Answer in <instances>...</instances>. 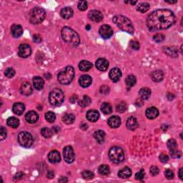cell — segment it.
Returning <instances> with one entry per match:
<instances>
[{
	"label": "cell",
	"mask_w": 183,
	"mask_h": 183,
	"mask_svg": "<svg viewBox=\"0 0 183 183\" xmlns=\"http://www.w3.org/2000/svg\"><path fill=\"white\" fill-rule=\"evenodd\" d=\"M34 87L37 90H41L45 85V80L40 77H35L33 79Z\"/></svg>",
	"instance_id": "27"
},
{
	"label": "cell",
	"mask_w": 183,
	"mask_h": 183,
	"mask_svg": "<svg viewBox=\"0 0 183 183\" xmlns=\"http://www.w3.org/2000/svg\"><path fill=\"white\" fill-rule=\"evenodd\" d=\"M7 135V130L6 128H5L4 127H1L0 128V140L2 141L6 139Z\"/></svg>",
	"instance_id": "48"
},
{
	"label": "cell",
	"mask_w": 183,
	"mask_h": 183,
	"mask_svg": "<svg viewBox=\"0 0 183 183\" xmlns=\"http://www.w3.org/2000/svg\"><path fill=\"white\" fill-rule=\"evenodd\" d=\"M18 142L23 148H30L33 144V137L30 133L25 131L20 132L18 135Z\"/></svg>",
	"instance_id": "8"
},
{
	"label": "cell",
	"mask_w": 183,
	"mask_h": 183,
	"mask_svg": "<svg viewBox=\"0 0 183 183\" xmlns=\"http://www.w3.org/2000/svg\"><path fill=\"white\" fill-rule=\"evenodd\" d=\"M130 47H132V49H134V50H138V49H140V43H139L137 41L132 40L130 42Z\"/></svg>",
	"instance_id": "51"
},
{
	"label": "cell",
	"mask_w": 183,
	"mask_h": 183,
	"mask_svg": "<svg viewBox=\"0 0 183 183\" xmlns=\"http://www.w3.org/2000/svg\"><path fill=\"white\" fill-rule=\"evenodd\" d=\"M82 178L85 179V180H92L95 177L94 173L89 170H85L84 172H82Z\"/></svg>",
	"instance_id": "43"
},
{
	"label": "cell",
	"mask_w": 183,
	"mask_h": 183,
	"mask_svg": "<svg viewBox=\"0 0 183 183\" xmlns=\"http://www.w3.org/2000/svg\"><path fill=\"white\" fill-rule=\"evenodd\" d=\"M107 124L111 128H117L120 126L121 125V119L118 116H112L109 117Z\"/></svg>",
	"instance_id": "17"
},
{
	"label": "cell",
	"mask_w": 183,
	"mask_h": 183,
	"mask_svg": "<svg viewBox=\"0 0 183 183\" xmlns=\"http://www.w3.org/2000/svg\"><path fill=\"white\" fill-rule=\"evenodd\" d=\"M92 67V64L90 62L82 60L79 64V68L82 72H87Z\"/></svg>",
	"instance_id": "30"
},
{
	"label": "cell",
	"mask_w": 183,
	"mask_h": 183,
	"mask_svg": "<svg viewBox=\"0 0 183 183\" xmlns=\"http://www.w3.org/2000/svg\"><path fill=\"white\" fill-rule=\"evenodd\" d=\"M150 6L148 3L147 2H143L141 3L137 6V10L138 12H140V13H145L146 12H148L149 9H150Z\"/></svg>",
	"instance_id": "37"
},
{
	"label": "cell",
	"mask_w": 183,
	"mask_h": 183,
	"mask_svg": "<svg viewBox=\"0 0 183 183\" xmlns=\"http://www.w3.org/2000/svg\"><path fill=\"white\" fill-rule=\"evenodd\" d=\"M109 77L111 79V80H112L114 82H117L122 77V72L119 68L115 67V68H113L109 71Z\"/></svg>",
	"instance_id": "12"
},
{
	"label": "cell",
	"mask_w": 183,
	"mask_h": 183,
	"mask_svg": "<svg viewBox=\"0 0 183 183\" xmlns=\"http://www.w3.org/2000/svg\"><path fill=\"white\" fill-rule=\"evenodd\" d=\"M23 176H24V174L22 172H18L17 174H16V175L15 176V180H19V179L23 178Z\"/></svg>",
	"instance_id": "57"
},
{
	"label": "cell",
	"mask_w": 183,
	"mask_h": 183,
	"mask_svg": "<svg viewBox=\"0 0 183 183\" xmlns=\"http://www.w3.org/2000/svg\"><path fill=\"white\" fill-rule=\"evenodd\" d=\"M62 121L67 125L72 124L75 121V115L73 114H65L62 117Z\"/></svg>",
	"instance_id": "33"
},
{
	"label": "cell",
	"mask_w": 183,
	"mask_h": 183,
	"mask_svg": "<svg viewBox=\"0 0 183 183\" xmlns=\"http://www.w3.org/2000/svg\"><path fill=\"white\" fill-rule=\"evenodd\" d=\"M127 108V106L126 102H120V104L117 105V106L116 107V110H117V112L122 113V112H125V111H126Z\"/></svg>",
	"instance_id": "44"
},
{
	"label": "cell",
	"mask_w": 183,
	"mask_h": 183,
	"mask_svg": "<svg viewBox=\"0 0 183 183\" xmlns=\"http://www.w3.org/2000/svg\"><path fill=\"white\" fill-rule=\"evenodd\" d=\"M160 172L157 166H152L150 168V173L152 176H156L158 175Z\"/></svg>",
	"instance_id": "53"
},
{
	"label": "cell",
	"mask_w": 183,
	"mask_h": 183,
	"mask_svg": "<svg viewBox=\"0 0 183 183\" xmlns=\"http://www.w3.org/2000/svg\"><path fill=\"white\" fill-rule=\"evenodd\" d=\"M53 131L51 129L48 128V127H44V128L42 129L41 130V134L45 138H49L52 136L53 135Z\"/></svg>",
	"instance_id": "39"
},
{
	"label": "cell",
	"mask_w": 183,
	"mask_h": 183,
	"mask_svg": "<svg viewBox=\"0 0 183 183\" xmlns=\"http://www.w3.org/2000/svg\"><path fill=\"white\" fill-rule=\"evenodd\" d=\"M182 168H180V170H179V178H180L181 180H182L183 179V176H182Z\"/></svg>",
	"instance_id": "61"
},
{
	"label": "cell",
	"mask_w": 183,
	"mask_h": 183,
	"mask_svg": "<svg viewBox=\"0 0 183 183\" xmlns=\"http://www.w3.org/2000/svg\"><path fill=\"white\" fill-rule=\"evenodd\" d=\"M77 100V95H73V96L70 98V102L72 103H75Z\"/></svg>",
	"instance_id": "59"
},
{
	"label": "cell",
	"mask_w": 183,
	"mask_h": 183,
	"mask_svg": "<svg viewBox=\"0 0 183 183\" xmlns=\"http://www.w3.org/2000/svg\"><path fill=\"white\" fill-rule=\"evenodd\" d=\"M159 159H160V160L161 162L163 163H165L168 162L169 160V157L166 154H164V153H162V154H160V156H159Z\"/></svg>",
	"instance_id": "54"
},
{
	"label": "cell",
	"mask_w": 183,
	"mask_h": 183,
	"mask_svg": "<svg viewBox=\"0 0 183 183\" xmlns=\"http://www.w3.org/2000/svg\"><path fill=\"white\" fill-rule=\"evenodd\" d=\"M39 119V115L35 111H29L25 115V120L30 124H35Z\"/></svg>",
	"instance_id": "16"
},
{
	"label": "cell",
	"mask_w": 183,
	"mask_h": 183,
	"mask_svg": "<svg viewBox=\"0 0 183 183\" xmlns=\"http://www.w3.org/2000/svg\"><path fill=\"white\" fill-rule=\"evenodd\" d=\"M86 29H87V30H89V29H90V25H87L86 26Z\"/></svg>",
	"instance_id": "64"
},
{
	"label": "cell",
	"mask_w": 183,
	"mask_h": 183,
	"mask_svg": "<svg viewBox=\"0 0 183 183\" xmlns=\"http://www.w3.org/2000/svg\"><path fill=\"white\" fill-rule=\"evenodd\" d=\"M94 137L99 144H102L105 140V133L103 130H97L94 133Z\"/></svg>",
	"instance_id": "28"
},
{
	"label": "cell",
	"mask_w": 183,
	"mask_h": 183,
	"mask_svg": "<svg viewBox=\"0 0 183 183\" xmlns=\"http://www.w3.org/2000/svg\"><path fill=\"white\" fill-rule=\"evenodd\" d=\"M45 119L48 122L52 123L56 119V115L52 112H48L45 114Z\"/></svg>",
	"instance_id": "42"
},
{
	"label": "cell",
	"mask_w": 183,
	"mask_h": 183,
	"mask_svg": "<svg viewBox=\"0 0 183 183\" xmlns=\"http://www.w3.org/2000/svg\"><path fill=\"white\" fill-rule=\"evenodd\" d=\"M164 52L167 55H168L169 56L172 57H176L178 55V54L175 49L174 48H172V47H165Z\"/></svg>",
	"instance_id": "41"
},
{
	"label": "cell",
	"mask_w": 183,
	"mask_h": 183,
	"mask_svg": "<svg viewBox=\"0 0 183 183\" xmlns=\"http://www.w3.org/2000/svg\"><path fill=\"white\" fill-rule=\"evenodd\" d=\"M32 54V49L30 46L27 44H23L19 47V50H18V55L20 57L22 58H27L30 56Z\"/></svg>",
	"instance_id": "11"
},
{
	"label": "cell",
	"mask_w": 183,
	"mask_h": 183,
	"mask_svg": "<svg viewBox=\"0 0 183 183\" xmlns=\"http://www.w3.org/2000/svg\"><path fill=\"white\" fill-rule=\"evenodd\" d=\"M159 115L158 109L155 107H151L147 109L146 110V116L150 120H153V119L158 117Z\"/></svg>",
	"instance_id": "20"
},
{
	"label": "cell",
	"mask_w": 183,
	"mask_h": 183,
	"mask_svg": "<svg viewBox=\"0 0 183 183\" xmlns=\"http://www.w3.org/2000/svg\"><path fill=\"white\" fill-rule=\"evenodd\" d=\"M48 159L51 163L55 164V163H58L60 162L61 156L59 155V152H57V150H52L49 153Z\"/></svg>",
	"instance_id": "18"
},
{
	"label": "cell",
	"mask_w": 183,
	"mask_h": 183,
	"mask_svg": "<svg viewBox=\"0 0 183 183\" xmlns=\"http://www.w3.org/2000/svg\"><path fill=\"white\" fill-rule=\"evenodd\" d=\"M178 1H174V2H166L167 3H169V4H174V3H176Z\"/></svg>",
	"instance_id": "63"
},
{
	"label": "cell",
	"mask_w": 183,
	"mask_h": 183,
	"mask_svg": "<svg viewBox=\"0 0 183 183\" xmlns=\"http://www.w3.org/2000/svg\"><path fill=\"white\" fill-rule=\"evenodd\" d=\"M113 22L116 24L117 27L121 30L133 35L135 32V29L130 19L122 15H116L113 17Z\"/></svg>",
	"instance_id": "2"
},
{
	"label": "cell",
	"mask_w": 183,
	"mask_h": 183,
	"mask_svg": "<svg viewBox=\"0 0 183 183\" xmlns=\"http://www.w3.org/2000/svg\"><path fill=\"white\" fill-rule=\"evenodd\" d=\"M126 126L130 130H135L138 127V122L135 117H130L127 120Z\"/></svg>",
	"instance_id": "23"
},
{
	"label": "cell",
	"mask_w": 183,
	"mask_h": 183,
	"mask_svg": "<svg viewBox=\"0 0 183 183\" xmlns=\"http://www.w3.org/2000/svg\"><path fill=\"white\" fill-rule=\"evenodd\" d=\"M65 100V95L60 89H54L49 93V103L53 106H59L62 105Z\"/></svg>",
	"instance_id": "6"
},
{
	"label": "cell",
	"mask_w": 183,
	"mask_h": 183,
	"mask_svg": "<svg viewBox=\"0 0 183 183\" xmlns=\"http://www.w3.org/2000/svg\"><path fill=\"white\" fill-rule=\"evenodd\" d=\"M7 124L8 126L12 127V128H17L19 125V120L17 117H11L7 119Z\"/></svg>",
	"instance_id": "32"
},
{
	"label": "cell",
	"mask_w": 183,
	"mask_h": 183,
	"mask_svg": "<svg viewBox=\"0 0 183 183\" xmlns=\"http://www.w3.org/2000/svg\"><path fill=\"white\" fill-rule=\"evenodd\" d=\"M13 112L17 115H22L25 110V106L22 102H16L12 107Z\"/></svg>",
	"instance_id": "22"
},
{
	"label": "cell",
	"mask_w": 183,
	"mask_h": 183,
	"mask_svg": "<svg viewBox=\"0 0 183 183\" xmlns=\"http://www.w3.org/2000/svg\"><path fill=\"white\" fill-rule=\"evenodd\" d=\"M61 34L62 37L65 42L70 44L73 46H77L80 42V38H79L78 34L70 27H63Z\"/></svg>",
	"instance_id": "3"
},
{
	"label": "cell",
	"mask_w": 183,
	"mask_h": 183,
	"mask_svg": "<svg viewBox=\"0 0 183 183\" xmlns=\"http://www.w3.org/2000/svg\"><path fill=\"white\" fill-rule=\"evenodd\" d=\"M99 32L101 37L105 39H109L113 35V30L112 27L107 25L101 26L100 28H99Z\"/></svg>",
	"instance_id": "10"
},
{
	"label": "cell",
	"mask_w": 183,
	"mask_h": 183,
	"mask_svg": "<svg viewBox=\"0 0 183 183\" xmlns=\"http://www.w3.org/2000/svg\"><path fill=\"white\" fill-rule=\"evenodd\" d=\"M131 175H132V170H130V168H127V167L122 168L118 172V176L122 179L129 178Z\"/></svg>",
	"instance_id": "29"
},
{
	"label": "cell",
	"mask_w": 183,
	"mask_h": 183,
	"mask_svg": "<svg viewBox=\"0 0 183 183\" xmlns=\"http://www.w3.org/2000/svg\"><path fill=\"white\" fill-rule=\"evenodd\" d=\"M46 12L45 9L40 7H35L29 12V22L33 25H39L45 20Z\"/></svg>",
	"instance_id": "5"
},
{
	"label": "cell",
	"mask_w": 183,
	"mask_h": 183,
	"mask_svg": "<svg viewBox=\"0 0 183 183\" xmlns=\"http://www.w3.org/2000/svg\"><path fill=\"white\" fill-rule=\"evenodd\" d=\"M153 39L156 42H162L165 39V36L163 34H157L153 37Z\"/></svg>",
	"instance_id": "46"
},
{
	"label": "cell",
	"mask_w": 183,
	"mask_h": 183,
	"mask_svg": "<svg viewBox=\"0 0 183 183\" xmlns=\"http://www.w3.org/2000/svg\"><path fill=\"white\" fill-rule=\"evenodd\" d=\"M98 172L101 175H107L109 173V168L107 165H102L99 167Z\"/></svg>",
	"instance_id": "38"
},
{
	"label": "cell",
	"mask_w": 183,
	"mask_h": 183,
	"mask_svg": "<svg viewBox=\"0 0 183 183\" xmlns=\"http://www.w3.org/2000/svg\"><path fill=\"white\" fill-rule=\"evenodd\" d=\"M167 146H168V148L170 150V151L177 150V148H178V144H177L176 140L175 139L169 140L168 141V143H167Z\"/></svg>",
	"instance_id": "40"
},
{
	"label": "cell",
	"mask_w": 183,
	"mask_h": 183,
	"mask_svg": "<svg viewBox=\"0 0 183 183\" xmlns=\"http://www.w3.org/2000/svg\"><path fill=\"white\" fill-rule=\"evenodd\" d=\"M67 181H68V180H67V178H66V177H62V178L59 179V182H67Z\"/></svg>",
	"instance_id": "60"
},
{
	"label": "cell",
	"mask_w": 183,
	"mask_h": 183,
	"mask_svg": "<svg viewBox=\"0 0 183 183\" xmlns=\"http://www.w3.org/2000/svg\"><path fill=\"white\" fill-rule=\"evenodd\" d=\"M151 78L155 82H160L164 78V74L162 71L155 70L151 73Z\"/></svg>",
	"instance_id": "26"
},
{
	"label": "cell",
	"mask_w": 183,
	"mask_h": 183,
	"mask_svg": "<svg viewBox=\"0 0 183 183\" xmlns=\"http://www.w3.org/2000/svg\"><path fill=\"white\" fill-rule=\"evenodd\" d=\"M78 9L80 11H85L87 9V2L85 1H80L78 3Z\"/></svg>",
	"instance_id": "47"
},
{
	"label": "cell",
	"mask_w": 183,
	"mask_h": 183,
	"mask_svg": "<svg viewBox=\"0 0 183 183\" xmlns=\"http://www.w3.org/2000/svg\"><path fill=\"white\" fill-rule=\"evenodd\" d=\"M64 160L67 163H72L75 160V155L71 146H67L63 150Z\"/></svg>",
	"instance_id": "9"
},
{
	"label": "cell",
	"mask_w": 183,
	"mask_h": 183,
	"mask_svg": "<svg viewBox=\"0 0 183 183\" xmlns=\"http://www.w3.org/2000/svg\"><path fill=\"white\" fill-rule=\"evenodd\" d=\"M144 177H145V171H144V170H141L140 172L136 173V175H135V178H136V180H143Z\"/></svg>",
	"instance_id": "52"
},
{
	"label": "cell",
	"mask_w": 183,
	"mask_h": 183,
	"mask_svg": "<svg viewBox=\"0 0 183 183\" xmlns=\"http://www.w3.org/2000/svg\"><path fill=\"white\" fill-rule=\"evenodd\" d=\"M170 155L173 158H180L182 156V152L178 150L170 151Z\"/></svg>",
	"instance_id": "49"
},
{
	"label": "cell",
	"mask_w": 183,
	"mask_h": 183,
	"mask_svg": "<svg viewBox=\"0 0 183 183\" xmlns=\"http://www.w3.org/2000/svg\"><path fill=\"white\" fill-rule=\"evenodd\" d=\"M137 79L134 75H130L129 76L127 77L126 79H125V83H126L127 86L128 87H132L136 84Z\"/></svg>",
	"instance_id": "35"
},
{
	"label": "cell",
	"mask_w": 183,
	"mask_h": 183,
	"mask_svg": "<svg viewBox=\"0 0 183 183\" xmlns=\"http://www.w3.org/2000/svg\"><path fill=\"white\" fill-rule=\"evenodd\" d=\"M88 17L90 20L95 22H99L104 18L102 12L97 10H91L88 14Z\"/></svg>",
	"instance_id": "13"
},
{
	"label": "cell",
	"mask_w": 183,
	"mask_h": 183,
	"mask_svg": "<svg viewBox=\"0 0 183 183\" xmlns=\"http://www.w3.org/2000/svg\"><path fill=\"white\" fill-rule=\"evenodd\" d=\"M21 94L23 95H26V96H29L32 93V88L30 84L28 82H25L22 85V87L20 88Z\"/></svg>",
	"instance_id": "24"
},
{
	"label": "cell",
	"mask_w": 183,
	"mask_h": 183,
	"mask_svg": "<svg viewBox=\"0 0 183 183\" xmlns=\"http://www.w3.org/2000/svg\"><path fill=\"white\" fill-rule=\"evenodd\" d=\"M91 102L92 101L90 97L87 96V95H85V96H83L82 99L79 102V105L82 107H86L91 104Z\"/></svg>",
	"instance_id": "36"
},
{
	"label": "cell",
	"mask_w": 183,
	"mask_h": 183,
	"mask_svg": "<svg viewBox=\"0 0 183 183\" xmlns=\"http://www.w3.org/2000/svg\"><path fill=\"white\" fill-rule=\"evenodd\" d=\"M165 175L166 178L168 179V180H172L174 178V172H172V170L168 169V170L165 171Z\"/></svg>",
	"instance_id": "50"
},
{
	"label": "cell",
	"mask_w": 183,
	"mask_h": 183,
	"mask_svg": "<svg viewBox=\"0 0 183 183\" xmlns=\"http://www.w3.org/2000/svg\"><path fill=\"white\" fill-rule=\"evenodd\" d=\"M11 32L12 35L15 38L21 37L23 33V29L20 25H14L11 27Z\"/></svg>",
	"instance_id": "21"
},
{
	"label": "cell",
	"mask_w": 183,
	"mask_h": 183,
	"mask_svg": "<svg viewBox=\"0 0 183 183\" xmlns=\"http://www.w3.org/2000/svg\"><path fill=\"white\" fill-rule=\"evenodd\" d=\"M125 3H130L131 5H135V4L137 3V2L135 1V2H125Z\"/></svg>",
	"instance_id": "62"
},
{
	"label": "cell",
	"mask_w": 183,
	"mask_h": 183,
	"mask_svg": "<svg viewBox=\"0 0 183 183\" xmlns=\"http://www.w3.org/2000/svg\"><path fill=\"white\" fill-rule=\"evenodd\" d=\"M97 69L101 72L106 71L109 67V62L104 58H100L97 59L96 63H95Z\"/></svg>",
	"instance_id": "14"
},
{
	"label": "cell",
	"mask_w": 183,
	"mask_h": 183,
	"mask_svg": "<svg viewBox=\"0 0 183 183\" xmlns=\"http://www.w3.org/2000/svg\"><path fill=\"white\" fill-rule=\"evenodd\" d=\"M75 69L72 66H68L60 72L57 75V79L62 85H69L72 82L75 77Z\"/></svg>",
	"instance_id": "4"
},
{
	"label": "cell",
	"mask_w": 183,
	"mask_h": 183,
	"mask_svg": "<svg viewBox=\"0 0 183 183\" xmlns=\"http://www.w3.org/2000/svg\"><path fill=\"white\" fill-rule=\"evenodd\" d=\"M101 110L105 115H109L112 112V108L109 103L104 102L101 106Z\"/></svg>",
	"instance_id": "34"
},
{
	"label": "cell",
	"mask_w": 183,
	"mask_h": 183,
	"mask_svg": "<svg viewBox=\"0 0 183 183\" xmlns=\"http://www.w3.org/2000/svg\"><path fill=\"white\" fill-rule=\"evenodd\" d=\"M139 95H140L141 99H148L151 95L150 89L148 88V87H143L139 91Z\"/></svg>",
	"instance_id": "31"
},
{
	"label": "cell",
	"mask_w": 183,
	"mask_h": 183,
	"mask_svg": "<svg viewBox=\"0 0 183 183\" xmlns=\"http://www.w3.org/2000/svg\"><path fill=\"white\" fill-rule=\"evenodd\" d=\"M109 158L115 164L122 162L125 160V155L122 149L119 147H112L109 151Z\"/></svg>",
	"instance_id": "7"
},
{
	"label": "cell",
	"mask_w": 183,
	"mask_h": 183,
	"mask_svg": "<svg viewBox=\"0 0 183 183\" xmlns=\"http://www.w3.org/2000/svg\"><path fill=\"white\" fill-rule=\"evenodd\" d=\"M54 177H55V174H54L52 171H49V172H47V178L49 179H52Z\"/></svg>",
	"instance_id": "58"
},
{
	"label": "cell",
	"mask_w": 183,
	"mask_h": 183,
	"mask_svg": "<svg viewBox=\"0 0 183 183\" xmlns=\"http://www.w3.org/2000/svg\"><path fill=\"white\" fill-rule=\"evenodd\" d=\"M86 117H87V119L89 121V122H95L99 120V114L97 110L91 109V110H89L88 112H87Z\"/></svg>",
	"instance_id": "19"
},
{
	"label": "cell",
	"mask_w": 183,
	"mask_h": 183,
	"mask_svg": "<svg viewBox=\"0 0 183 183\" xmlns=\"http://www.w3.org/2000/svg\"><path fill=\"white\" fill-rule=\"evenodd\" d=\"M74 11L71 7H65L60 12L61 17L65 19H68L73 16Z\"/></svg>",
	"instance_id": "25"
},
{
	"label": "cell",
	"mask_w": 183,
	"mask_h": 183,
	"mask_svg": "<svg viewBox=\"0 0 183 183\" xmlns=\"http://www.w3.org/2000/svg\"><path fill=\"white\" fill-rule=\"evenodd\" d=\"M5 74V76L8 77V78H12V77H13L14 76H15V71L13 68L9 67V68H7V69H6Z\"/></svg>",
	"instance_id": "45"
},
{
	"label": "cell",
	"mask_w": 183,
	"mask_h": 183,
	"mask_svg": "<svg viewBox=\"0 0 183 183\" xmlns=\"http://www.w3.org/2000/svg\"><path fill=\"white\" fill-rule=\"evenodd\" d=\"M92 82V79L89 75H85L80 77V78L79 79V83L80 85V86L83 88H86L90 86Z\"/></svg>",
	"instance_id": "15"
},
{
	"label": "cell",
	"mask_w": 183,
	"mask_h": 183,
	"mask_svg": "<svg viewBox=\"0 0 183 183\" xmlns=\"http://www.w3.org/2000/svg\"><path fill=\"white\" fill-rule=\"evenodd\" d=\"M100 92L102 94H108L109 92V88L107 85H103L100 87Z\"/></svg>",
	"instance_id": "55"
},
{
	"label": "cell",
	"mask_w": 183,
	"mask_h": 183,
	"mask_svg": "<svg viewBox=\"0 0 183 183\" xmlns=\"http://www.w3.org/2000/svg\"><path fill=\"white\" fill-rule=\"evenodd\" d=\"M175 21V15L172 11L162 9L151 13L147 19L146 24L149 30L155 32L169 28L174 25Z\"/></svg>",
	"instance_id": "1"
},
{
	"label": "cell",
	"mask_w": 183,
	"mask_h": 183,
	"mask_svg": "<svg viewBox=\"0 0 183 183\" xmlns=\"http://www.w3.org/2000/svg\"><path fill=\"white\" fill-rule=\"evenodd\" d=\"M33 41L35 42V43H40L42 42L41 36L37 35V34H36V35L33 36Z\"/></svg>",
	"instance_id": "56"
}]
</instances>
